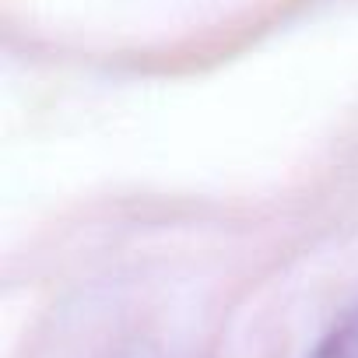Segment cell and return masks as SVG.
Here are the masks:
<instances>
[{
    "label": "cell",
    "mask_w": 358,
    "mask_h": 358,
    "mask_svg": "<svg viewBox=\"0 0 358 358\" xmlns=\"http://www.w3.org/2000/svg\"><path fill=\"white\" fill-rule=\"evenodd\" d=\"M309 358H358V306L330 327Z\"/></svg>",
    "instance_id": "6da1fadb"
},
{
    "label": "cell",
    "mask_w": 358,
    "mask_h": 358,
    "mask_svg": "<svg viewBox=\"0 0 358 358\" xmlns=\"http://www.w3.org/2000/svg\"><path fill=\"white\" fill-rule=\"evenodd\" d=\"M127 358H155V355H148V351H134V355H127Z\"/></svg>",
    "instance_id": "7a4b0ae2"
}]
</instances>
